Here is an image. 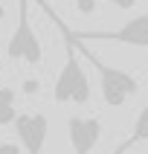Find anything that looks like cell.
<instances>
[{
	"label": "cell",
	"mask_w": 148,
	"mask_h": 154,
	"mask_svg": "<svg viewBox=\"0 0 148 154\" xmlns=\"http://www.w3.org/2000/svg\"><path fill=\"white\" fill-rule=\"evenodd\" d=\"M6 55L12 61H23L29 67L44 64V44L29 20V0H17V26L6 44Z\"/></svg>",
	"instance_id": "2"
},
{
	"label": "cell",
	"mask_w": 148,
	"mask_h": 154,
	"mask_svg": "<svg viewBox=\"0 0 148 154\" xmlns=\"http://www.w3.org/2000/svg\"><path fill=\"white\" fill-rule=\"evenodd\" d=\"M15 134H17V146L26 154H44L47 148V134H50V119L41 111H23L15 116Z\"/></svg>",
	"instance_id": "4"
},
{
	"label": "cell",
	"mask_w": 148,
	"mask_h": 154,
	"mask_svg": "<svg viewBox=\"0 0 148 154\" xmlns=\"http://www.w3.org/2000/svg\"><path fill=\"white\" fill-rule=\"evenodd\" d=\"M0 154H20L17 143H0Z\"/></svg>",
	"instance_id": "8"
},
{
	"label": "cell",
	"mask_w": 148,
	"mask_h": 154,
	"mask_svg": "<svg viewBox=\"0 0 148 154\" xmlns=\"http://www.w3.org/2000/svg\"><path fill=\"white\" fill-rule=\"evenodd\" d=\"M70 35H73V32H70ZM73 41H76V38H73ZM76 50H78V55H81V58L96 70V76H99V90H102L104 105H110V108H122L131 96L139 93L137 76H131V73H125V70L110 67V64H104L102 58H96L93 52L87 50L84 41H76Z\"/></svg>",
	"instance_id": "1"
},
{
	"label": "cell",
	"mask_w": 148,
	"mask_h": 154,
	"mask_svg": "<svg viewBox=\"0 0 148 154\" xmlns=\"http://www.w3.org/2000/svg\"><path fill=\"white\" fill-rule=\"evenodd\" d=\"M0 73H3V58H0Z\"/></svg>",
	"instance_id": "11"
},
{
	"label": "cell",
	"mask_w": 148,
	"mask_h": 154,
	"mask_svg": "<svg viewBox=\"0 0 148 154\" xmlns=\"http://www.w3.org/2000/svg\"><path fill=\"white\" fill-rule=\"evenodd\" d=\"M76 41H104V44H125V47H137L148 50V12L131 17L119 29H70Z\"/></svg>",
	"instance_id": "3"
},
{
	"label": "cell",
	"mask_w": 148,
	"mask_h": 154,
	"mask_svg": "<svg viewBox=\"0 0 148 154\" xmlns=\"http://www.w3.org/2000/svg\"><path fill=\"white\" fill-rule=\"evenodd\" d=\"M17 116V93L15 87H0V128L12 125Z\"/></svg>",
	"instance_id": "7"
},
{
	"label": "cell",
	"mask_w": 148,
	"mask_h": 154,
	"mask_svg": "<svg viewBox=\"0 0 148 154\" xmlns=\"http://www.w3.org/2000/svg\"><path fill=\"white\" fill-rule=\"evenodd\" d=\"M139 143H148V105L137 113V119H134V128H131V134L119 143V148H116L113 154H125L128 148L139 146Z\"/></svg>",
	"instance_id": "6"
},
{
	"label": "cell",
	"mask_w": 148,
	"mask_h": 154,
	"mask_svg": "<svg viewBox=\"0 0 148 154\" xmlns=\"http://www.w3.org/2000/svg\"><path fill=\"white\" fill-rule=\"evenodd\" d=\"M3 15H6V9H3V3H0V20H3Z\"/></svg>",
	"instance_id": "10"
},
{
	"label": "cell",
	"mask_w": 148,
	"mask_h": 154,
	"mask_svg": "<svg viewBox=\"0 0 148 154\" xmlns=\"http://www.w3.org/2000/svg\"><path fill=\"white\" fill-rule=\"evenodd\" d=\"M110 3H113L116 9H125V12H128V9H134V6H137L139 0H110Z\"/></svg>",
	"instance_id": "9"
},
{
	"label": "cell",
	"mask_w": 148,
	"mask_h": 154,
	"mask_svg": "<svg viewBox=\"0 0 148 154\" xmlns=\"http://www.w3.org/2000/svg\"><path fill=\"white\" fill-rule=\"evenodd\" d=\"M67 137L73 146V154H90L96 148V143L102 140V122L96 116H70Z\"/></svg>",
	"instance_id": "5"
}]
</instances>
